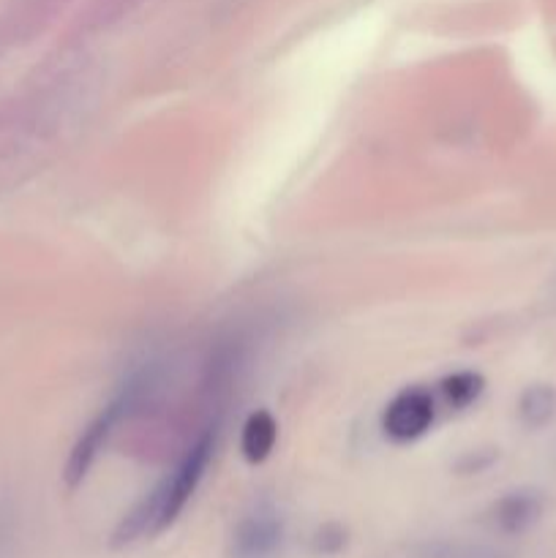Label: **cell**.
I'll use <instances>...</instances> for the list:
<instances>
[{
	"label": "cell",
	"instance_id": "1",
	"mask_svg": "<svg viewBox=\"0 0 556 558\" xmlns=\"http://www.w3.org/2000/svg\"><path fill=\"white\" fill-rule=\"evenodd\" d=\"M218 425L202 430L200 439L183 452L178 466L123 518V523L114 532V545H129L134 539L145 537V534H156L161 529L172 526L189 499L194 496L196 485L205 477L207 466H210L213 450H216Z\"/></svg>",
	"mask_w": 556,
	"mask_h": 558
},
{
	"label": "cell",
	"instance_id": "2",
	"mask_svg": "<svg viewBox=\"0 0 556 558\" xmlns=\"http://www.w3.org/2000/svg\"><path fill=\"white\" fill-rule=\"evenodd\" d=\"M140 390H142V381L131 379L129 385H125L123 390H120L118 396H114L112 401H109L107 407L93 417V423L82 430L80 441H76L74 450H71L69 466H65V480H69V485H80L82 480H85V474L90 472V466L96 463L101 447L107 445V439L112 436L114 425H118L120 420H123V414L136 403Z\"/></svg>",
	"mask_w": 556,
	"mask_h": 558
},
{
	"label": "cell",
	"instance_id": "3",
	"mask_svg": "<svg viewBox=\"0 0 556 558\" xmlns=\"http://www.w3.org/2000/svg\"><path fill=\"white\" fill-rule=\"evenodd\" d=\"M436 417L434 396L423 387H407L382 412V430L398 445L423 439Z\"/></svg>",
	"mask_w": 556,
	"mask_h": 558
},
{
	"label": "cell",
	"instance_id": "4",
	"mask_svg": "<svg viewBox=\"0 0 556 558\" xmlns=\"http://www.w3.org/2000/svg\"><path fill=\"white\" fill-rule=\"evenodd\" d=\"M281 518L273 510H256L238 523L232 537L234 558H267L281 545Z\"/></svg>",
	"mask_w": 556,
	"mask_h": 558
},
{
	"label": "cell",
	"instance_id": "5",
	"mask_svg": "<svg viewBox=\"0 0 556 558\" xmlns=\"http://www.w3.org/2000/svg\"><path fill=\"white\" fill-rule=\"evenodd\" d=\"M540 512H543V501H540L534 490H512V494L501 496L496 501L491 518H494V523L505 534H518L527 532L537 521Z\"/></svg>",
	"mask_w": 556,
	"mask_h": 558
},
{
	"label": "cell",
	"instance_id": "6",
	"mask_svg": "<svg viewBox=\"0 0 556 558\" xmlns=\"http://www.w3.org/2000/svg\"><path fill=\"white\" fill-rule=\"evenodd\" d=\"M278 439V425L270 412H254L243 425L240 434V450L249 463H262L270 458Z\"/></svg>",
	"mask_w": 556,
	"mask_h": 558
},
{
	"label": "cell",
	"instance_id": "7",
	"mask_svg": "<svg viewBox=\"0 0 556 558\" xmlns=\"http://www.w3.org/2000/svg\"><path fill=\"white\" fill-rule=\"evenodd\" d=\"M556 417V390L551 385H532L518 398V420L523 428L540 430Z\"/></svg>",
	"mask_w": 556,
	"mask_h": 558
},
{
	"label": "cell",
	"instance_id": "8",
	"mask_svg": "<svg viewBox=\"0 0 556 558\" xmlns=\"http://www.w3.org/2000/svg\"><path fill=\"white\" fill-rule=\"evenodd\" d=\"M439 390L447 407L456 409V412H463V409L478 403V398L483 396L485 379L480 374H474V371H458V374H450L442 379Z\"/></svg>",
	"mask_w": 556,
	"mask_h": 558
},
{
	"label": "cell",
	"instance_id": "9",
	"mask_svg": "<svg viewBox=\"0 0 556 558\" xmlns=\"http://www.w3.org/2000/svg\"><path fill=\"white\" fill-rule=\"evenodd\" d=\"M343 545H347V532H343V526H336V523H327V526H322L319 532L314 534V543H311V548L316 550V554H338V550H343Z\"/></svg>",
	"mask_w": 556,
	"mask_h": 558
},
{
	"label": "cell",
	"instance_id": "10",
	"mask_svg": "<svg viewBox=\"0 0 556 558\" xmlns=\"http://www.w3.org/2000/svg\"><path fill=\"white\" fill-rule=\"evenodd\" d=\"M431 556L434 558H488L483 550L463 548V545H434Z\"/></svg>",
	"mask_w": 556,
	"mask_h": 558
}]
</instances>
